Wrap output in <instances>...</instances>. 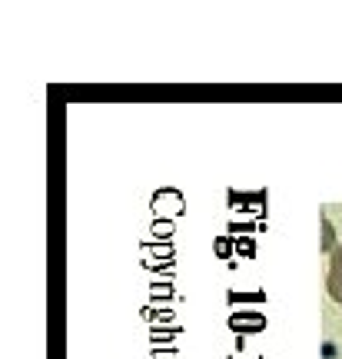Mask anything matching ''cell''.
<instances>
[{
    "label": "cell",
    "mask_w": 342,
    "mask_h": 359,
    "mask_svg": "<svg viewBox=\"0 0 342 359\" xmlns=\"http://www.w3.org/2000/svg\"><path fill=\"white\" fill-rule=\"evenodd\" d=\"M326 290L336 303H342V243L336 246V253L329 257V276H326Z\"/></svg>",
    "instance_id": "obj_1"
}]
</instances>
